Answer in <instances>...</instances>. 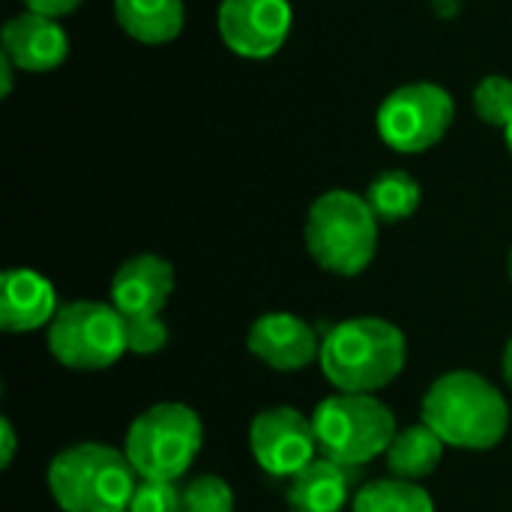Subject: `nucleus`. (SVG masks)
I'll list each match as a JSON object with an SVG mask.
<instances>
[{
    "label": "nucleus",
    "mask_w": 512,
    "mask_h": 512,
    "mask_svg": "<svg viewBox=\"0 0 512 512\" xmlns=\"http://www.w3.org/2000/svg\"><path fill=\"white\" fill-rule=\"evenodd\" d=\"M423 423L456 450H492L510 429L504 393L471 369L441 375L423 396Z\"/></svg>",
    "instance_id": "nucleus-1"
},
{
    "label": "nucleus",
    "mask_w": 512,
    "mask_h": 512,
    "mask_svg": "<svg viewBox=\"0 0 512 512\" xmlns=\"http://www.w3.org/2000/svg\"><path fill=\"white\" fill-rule=\"evenodd\" d=\"M408 360L405 333L384 318H348L321 339V372L339 393H378L393 384Z\"/></svg>",
    "instance_id": "nucleus-2"
},
{
    "label": "nucleus",
    "mask_w": 512,
    "mask_h": 512,
    "mask_svg": "<svg viewBox=\"0 0 512 512\" xmlns=\"http://www.w3.org/2000/svg\"><path fill=\"white\" fill-rule=\"evenodd\" d=\"M141 477L123 450L81 441L48 465V492L63 512H126Z\"/></svg>",
    "instance_id": "nucleus-3"
},
{
    "label": "nucleus",
    "mask_w": 512,
    "mask_h": 512,
    "mask_svg": "<svg viewBox=\"0 0 512 512\" xmlns=\"http://www.w3.org/2000/svg\"><path fill=\"white\" fill-rule=\"evenodd\" d=\"M378 216L366 195L330 189L318 195L306 213V249L312 261L333 276H360L378 252Z\"/></svg>",
    "instance_id": "nucleus-4"
},
{
    "label": "nucleus",
    "mask_w": 512,
    "mask_h": 512,
    "mask_svg": "<svg viewBox=\"0 0 512 512\" xmlns=\"http://www.w3.org/2000/svg\"><path fill=\"white\" fill-rule=\"evenodd\" d=\"M204 444L201 417L180 402H162L138 414L126 432L123 453L141 480L177 483Z\"/></svg>",
    "instance_id": "nucleus-5"
},
{
    "label": "nucleus",
    "mask_w": 512,
    "mask_h": 512,
    "mask_svg": "<svg viewBox=\"0 0 512 512\" xmlns=\"http://www.w3.org/2000/svg\"><path fill=\"white\" fill-rule=\"evenodd\" d=\"M318 453L336 465L363 468L384 456L396 438L393 411L372 393L327 396L312 414Z\"/></svg>",
    "instance_id": "nucleus-6"
},
{
    "label": "nucleus",
    "mask_w": 512,
    "mask_h": 512,
    "mask_svg": "<svg viewBox=\"0 0 512 512\" xmlns=\"http://www.w3.org/2000/svg\"><path fill=\"white\" fill-rule=\"evenodd\" d=\"M51 357L75 372H102L114 366L126 348V318L111 303L72 300L57 309L48 324Z\"/></svg>",
    "instance_id": "nucleus-7"
},
{
    "label": "nucleus",
    "mask_w": 512,
    "mask_h": 512,
    "mask_svg": "<svg viewBox=\"0 0 512 512\" xmlns=\"http://www.w3.org/2000/svg\"><path fill=\"white\" fill-rule=\"evenodd\" d=\"M456 120L453 96L432 81L396 87L378 108L375 126L381 141L396 153H426L441 144Z\"/></svg>",
    "instance_id": "nucleus-8"
},
{
    "label": "nucleus",
    "mask_w": 512,
    "mask_h": 512,
    "mask_svg": "<svg viewBox=\"0 0 512 512\" xmlns=\"http://www.w3.org/2000/svg\"><path fill=\"white\" fill-rule=\"evenodd\" d=\"M249 447L258 468L270 477H294L318 459L312 417L279 405L261 411L249 426Z\"/></svg>",
    "instance_id": "nucleus-9"
},
{
    "label": "nucleus",
    "mask_w": 512,
    "mask_h": 512,
    "mask_svg": "<svg viewBox=\"0 0 512 512\" xmlns=\"http://www.w3.org/2000/svg\"><path fill=\"white\" fill-rule=\"evenodd\" d=\"M294 24L291 0H222L216 27L231 54L246 60L273 57Z\"/></svg>",
    "instance_id": "nucleus-10"
},
{
    "label": "nucleus",
    "mask_w": 512,
    "mask_h": 512,
    "mask_svg": "<svg viewBox=\"0 0 512 512\" xmlns=\"http://www.w3.org/2000/svg\"><path fill=\"white\" fill-rule=\"evenodd\" d=\"M246 345L273 372H303L321 357L315 327L291 312H267L255 318Z\"/></svg>",
    "instance_id": "nucleus-11"
},
{
    "label": "nucleus",
    "mask_w": 512,
    "mask_h": 512,
    "mask_svg": "<svg viewBox=\"0 0 512 512\" xmlns=\"http://www.w3.org/2000/svg\"><path fill=\"white\" fill-rule=\"evenodd\" d=\"M0 54L18 69L30 75L54 72L69 57V36L57 18L24 9L12 15L0 30Z\"/></svg>",
    "instance_id": "nucleus-12"
},
{
    "label": "nucleus",
    "mask_w": 512,
    "mask_h": 512,
    "mask_svg": "<svg viewBox=\"0 0 512 512\" xmlns=\"http://www.w3.org/2000/svg\"><path fill=\"white\" fill-rule=\"evenodd\" d=\"M174 291V267L153 255H135L123 261L111 279V306L129 321V318H156Z\"/></svg>",
    "instance_id": "nucleus-13"
},
{
    "label": "nucleus",
    "mask_w": 512,
    "mask_h": 512,
    "mask_svg": "<svg viewBox=\"0 0 512 512\" xmlns=\"http://www.w3.org/2000/svg\"><path fill=\"white\" fill-rule=\"evenodd\" d=\"M57 291L36 270H6L0 276V330L30 333L48 327L57 315Z\"/></svg>",
    "instance_id": "nucleus-14"
},
{
    "label": "nucleus",
    "mask_w": 512,
    "mask_h": 512,
    "mask_svg": "<svg viewBox=\"0 0 512 512\" xmlns=\"http://www.w3.org/2000/svg\"><path fill=\"white\" fill-rule=\"evenodd\" d=\"M363 468L336 465L324 456L309 462L300 474L291 477L288 486V510L291 512H342L354 483L360 480Z\"/></svg>",
    "instance_id": "nucleus-15"
},
{
    "label": "nucleus",
    "mask_w": 512,
    "mask_h": 512,
    "mask_svg": "<svg viewBox=\"0 0 512 512\" xmlns=\"http://www.w3.org/2000/svg\"><path fill=\"white\" fill-rule=\"evenodd\" d=\"M114 21L141 45H168L183 33V0H114Z\"/></svg>",
    "instance_id": "nucleus-16"
},
{
    "label": "nucleus",
    "mask_w": 512,
    "mask_h": 512,
    "mask_svg": "<svg viewBox=\"0 0 512 512\" xmlns=\"http://www.w3.org/2000/svg\"><path fill=\"white\" fill-rule=\"evenodd\" d=\"M444 447L447 444L426 423L408 426V429L396 432L393 444L387 447V453H384L387 456V468H390L393 477L408 480V483L426 480L441 465Z\"/></svg>",
    "instance_id": "nucleus-17"
},
{
    "label": "nucleus",
    "mask_w": 512,
    "mask_h": 512,
    "mask_svg": "<svg viewBox=\"0 0 512 512\" xmlns=\"http://www.w3.org/2000/svg\"><path fill=\"white\" fill-rule=\"evenodd\" d=\"M420 198H423L420 183L408 171H399V168L378 174L366 189V201L381 225L411 219L420 207Z\"/></svg>",
    "instance_id": "nucleus-18"
},
{
    "label": "nucleus",
    "mask_w": 512,
    "mask_h": 512,
    "mask_svg": "<svg viewBox=\"0 0 512 512\" xmlns=\"http://www.w3.org/2000/svg\"><path fill=\"white\" fill-rule=\"evenodd\" d=\"M354 512H435L432 495L408 480H375L357 489L354 495Z\"/></svg>",
    "instance_id": "nucleus-19"
},
{
    "label": "nucleus",
    "mask_w": 512,
    "mask_h": 512,
    "mask_svg": "<svg viewBox=\"0 0 512 512\" xmlns=\"http://www.w3.org/2000/svg\"><path fill=\"white\" fill-rule=\"evenodd\" d=\"M474 111L483 123L507 129L512 123V78L486 75L474 87Z\"/></svg>",
    "instance_id": "nucleus-20"
},
{
    "label": "nucleus",
    "mask_w": 512,
    "mask_h": 512,
    "mask_svg": "<svg viewBox=\"0 0 512 512\" xmlns=\"http://www.w3.org/2000/svg\"><path fill=\"white\" fill-rule=\"evenodd\" d=\"M183 512H234V492L222 477L201 474L180 489Z\"/></svg>",
    "instance_id": "nucleus-21"
},
{
    "label": "nucleus",
    "mask_w": 512,
    "mask_h": 512,
    "mask_svg": "<svg viewBox=\"0 0 512 512\" xmlns=\"http://www.w3.org/2000/svg\"><path fill=\"white\" fill-rule=\"evenodd\" d=\"M168 345V327L165 321L156 318H129L126 321V348L138 357L159 354Z\"/></svg>",
    "instance_id": "nucleus-22"
},
{
    "label": "nucleus",
    "mask_w": 512,
    "mask_h": 512,
    "mask_svg": "<svg viewBox=\"0 0 512 512\" xmlns=\"http://www.w3.org/2000/svg\"><path fill=\"white\" fill-rule=\"evenodd\" d=\"M126 512H183L177 483H153L141 480Z\"/></svg>",
    "instance_id": "nucleus-23"
},
{
    "label": "nucleus",
    "mask_w": 512,
    "mask_h": 512,
    "mask_svg": "<svg viewBox=\"0 0 512 512\" xmlns=\"http://www.w3.org/2000/svg\"><path fill=\"white\" fill-rule=\"evenodd\" d=\"M21 3L30 12L48 15V18H63V15H72L84 0H21Z\"/></svg>",
    "instance_id": "nucleus-24"
},
{
    "label": "nucleus",
    "mask_w": 512,
    "mask_h": 512,
    "mask_svg": "<svg viewBox=\"0 0 512 512\" xmlns=\"http://www.w3.org/2000/svg\"><path fill=\"white\" fill-rule=\"evenodd\" d=\"M0 447H3V453H0V468H9V465H12V459H15V450H18L15 429H12L9 417H3V420H0Z\"/></svg>",
    "instance_id": "nucleus-25"
},
{
    "label": "nucleus",
    "mask_w": 512,
    "mask_h": 512,
    "mask_svg": "<svg viewBox=\"0 0 512 512\" xmlns=\"http://www.w3.org/2000/svg\"><path fill=\"white\" fill-rule=\"evenodd\" d=\"M0 75H3V87H0V93L3 96H9L12 93V81H15V66L0 54Z\"/></svg>",
    "instance_id": "nucleus-26"
},
{
    "label": "nucleus",
    "mask_w": 512,
    "mask_h": 512,
    "mask_svg": "<svg viewBox=\"0 0 512 512\" xmlns=\"http://www.w3.org/2000/svg\"><path fill=\"white\" fill-rule=\"evenodd\" d=\"M501 372H504V381H507V387L512 390V339L507 342V348H504V357H501Z\"/></svg>",
    "instance_id": "nucleus-27"
},
{
    "label": "nucleus",
    "mask_w": 512,
    "mask_h": 512,
    "mask_svg": "<svg viewBox=\"0 0 512 512\" xmlns=\"http://www.w3.org/2000/svg\"><path fill=\"white\" fill-rule=\"evenodd\" d=\"M504 138H507V150H510V156H512V123L504 129Z\"/></svg>",
    "instance_id": "nucleus-28"
},
{
    "label": "nucleus",
    "mask_w": 512,
    "mask_h": 512,
    "mask_svg": "<svg viewBox=\"0 0 512 512\" xmlns=\"http://www.w3.org/2000/svg\"><path fill=\"white\" fill-rule=\"evenodd\" d=\"M507 267H510V279H512V249H510V258H507Z\"/></svg>",
    "instance_id": "nucleus-29"
}]
</instances>
